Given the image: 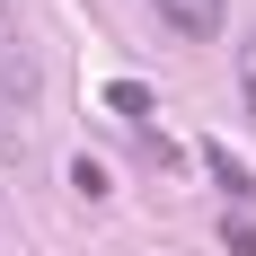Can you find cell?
Masks as SVG:
<instances>
[{"label": "cell", "mask_w": 256, "mask_h": 256, "mask_svg": "<svg viewBox=\"0 0 256 256\" xmlns=\"http://www.w3.org/2000/svg\"><path fill=\"white\" fill-rule=\"evenodd\" d=\"M0 98L36 106V44H26V18H18V0H0Z\"/></svg>", "instance_id": "cell-1"}, {"label": "cell", "mask_w": 256, "mask_h": 256, "mask_svg": "<svg viewBox=\"0 0 256 256\" xmlns=\"http://www.w3.org/2000/svg\"><path fill=\"white\" fill-rule=\"evenodd\" d=\"M150 9L177 26V36H194V44H204V36H221V18H230V0H150Z\"/></svg>", "instance_id": "cell-2"}, {"label": "cell", "mask_w": 256, "mask_h": 256, "mask_svg": "<svg viewBox=\"0 0 256 256\" xmlns=\"http://www.w3.org/2000/svg\"><path fill=\"white\" fill-rule=\"evenodd\" d=\"M204 168H212V186L230 194V204H256V168L238 150H221V142H204Z\"/></svg>", "instance_id": "cell-3"}, {"label": "cell", "mask_w": 256, "mask_h": 256, "mask_svg": "<svg viewBox=\"0 0 256 256\" xmlns=\"http://www.w3.org/2000/svg\"><path fill=\"white\" fill-rule=\"evenodd\" d=\"M221 248H230V256H256V221H248V212H230V221H221Z\"/></svg>", "instance_id": "cell-4"}, {"label": "cell", "mask_w": 256, "mask_h": 256, "mask_svg": "<svg viewBox=\"0 0 256 256\" xmlns=\"http://www.w3.org/2000/svg\"><path fill=\"white\" fill-rule=\"evenodd\" d=\"M71 186H80V194H88V204H98V194H115V186H106V168H98V159H80V168H71Z\"/></svg>", "instance_id": "cell-5"}, {"label": "cell", "mask_w": 256, "mask_h": 256, "mask_svg": "<svg viewBox=\"0 0 256 256\" xmlns=\"http://www.w3.org/2000/svg\"><path fill=\"white\" fill-rule=\"evenodd\" d=\"M238 88H248V115H256V44H238Z\"/></svg>", "instance_id": "cell-6"}]
</instances>
